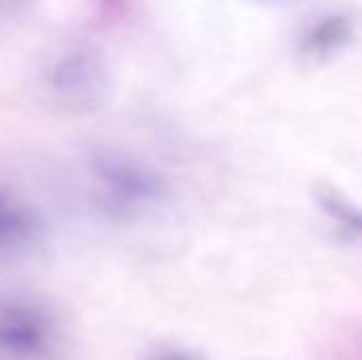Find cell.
I'll return each instance as SVG.
<instances>
[{
	"mask_svg": "<svg viewBox=\"0 0 362 360\" xmlns=\"http://www.w3.org/2000/svg\"><path fill=\"white\" fill-rule=\"evenodd\" d=\"M102 187L110 197L129 204H146L159 197V180L144 168L123 159H102L95 168Z\"/></svg>",
	"mask_w": 362,
	"mask_h": 360,
	"instance_id": "2",
	"label": "cell"
},
{
	"mask_svg": "<svg viewBox=\"0 0 362 360\" xmlns=\"http://www.w3.org/2000/svg\"><path fill=\"white\" fill-rule=\"evenodd\" d=\"M51 85L72 102H93L106 85L104 66L91 53H72L53 68Z\"/></svg>",
	"mask_w": 362,
	"mask_h": 360,
	"instance_id": "1",
	"label": "cell"
},
{
	"mask_svg": "<svg viewBox=\"0 0 362 360\" xmlns=\"http://www.w3.org/2000/svg\"><path fill=\"white\" fill-rule=\"evenodd\" d=\"M350 34V23L346 17H331L327 21H322L308 38V47L310 51H320L327 53L331 49H335L339 42L346 40V36Z\"/></svg>",
	"mask_w": 362,
	"mask_h": 360,
	"instance_id": "4",
	"label": "cell"
},
{
	"mask_svg": "<svg viewBox=\"0 0 362 360\" xmlns=\"http://www.w3.org/2000/svg\"><path fill=\"white\" fill-rule=\"evenodd\" d=\"M36 233V219L28 206L0 191V248L28 244Z\"/></svg>",
	"mask_w": 362,
	"mask_h": 360,
	"instance_id": "3",
	"label": "cell"
}]
</instances>
